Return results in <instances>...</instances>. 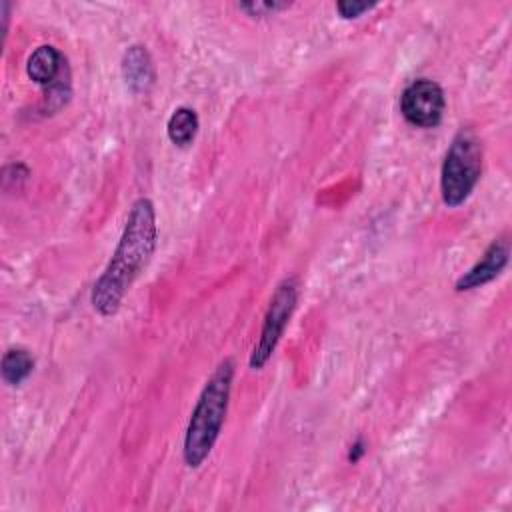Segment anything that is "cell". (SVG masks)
<instances>
[{"mask_svg": "<svg viewBox=\"0 0 512 512\" xmlns=\"http://www.w3.org/2000/svg\"><path fill=\"white\" fill-rule=\"evenodd\" d=\"M158 238L156 210L150 198L140 196L132 202L118 246L92 288V308L100 316L118 312L126 292L154 254Z\"/></svg>", "mask_w": 512, "mask_h": 512, "instance_id": "6da1fadb", "label": "cell"}, {"mask_svg": "<svg viewBox=\"0 0 512 512\" xmlns=\"http://www.w3.org/2000/svg\"><path fill=\"white\" fill-rule=\"evenodd\" d=\"M232 380L234 362L226 358L214 368V372L202 386L184 432L182 458L188 468H198L210 456L224 426Z\"/></svg>", "mask_w": 512, "mask_h": 512, "instance_id": "7a4b0ae2", "label": "cell"}, {"mask_svg": "<svg viewBox=\"0 0 512 512\" xmlns=\"http://www.w3.org/2000/svg\"><path fill=\"white\" fill-rule=\"evenodd\" d=\"M482 172V144L470 128H460L440 168V194L448 208H456L468 200Z\"/></svg>", "mask_w": 512, "mask_h": 512, "instance_id": "3957f363", "label": "cell"}, {"mask_svg": "<svg viewBox=\"0 0 512 512\" xmlns=\"http://www.w3.org/2000/svg\"><path fill=\"white\" fill-rule=\"evenodd\" d=\"M298 292H300V284H298L296 276H286L276 286V290L268 302L264 320H262L258 342L254 344L252 354L248 358V364L252 370L264 368L266 362L272 358V354L292 318V312L296 308Z\"/></svg>", "mask_w": 512, "mask_h": 512, "instance_id": "277c9868", "label": "cell"}, {"mask_svg": "<svg viewBox=\"0 0 512 512\" xmlns=\"http://www.w3.org/2000/svg\"><path fill=\"white\" fill-rule=\"evenodd\" d=\"M444 90L430 78L410 82L400 96V112L404 120L416 128H434L444 116Z\"/></svg>", "mask_w": 512, "mask_h": 512, "instance_id": "5b68a950", "label": "cell"}, {"mask_svg": "<svg viewBox=\"0 0 512 512\" xmlns=\"http://www.w3.org/2000/svg\"><path fill=\"white\" fill-rule=\"evenodd\" d=\"M508 256H510V240L506 236L494 240L484 250L482 258L456 280L454 288L458 292H468V290H474L478 286H484V284L492 282L506 268Z\"/></svg>", "mask_w": 512, "mask_h": 512, "instance_id": "8992f818", "label": "cell"}, {"mask_svg": "<svg viewBox=\"0 0 512 512\" xmlns=\"http://www.w3.org/2000/svg\"><path fill=\"white\" fill-rule=\"evenodd\" d=\"M66 72V58L62 56V52L52 46V44H42L38 46L26 64V74L32 82L50 88L52 84H56Z\"/></svg>", "mask_w": 512, "mask_h": 512, "instance_id": "52a82bcc", "label": "cell"}, {"mask_svg": "<svg viewBox=\"0 0 512 512\" xmlns=\"http://www.w3.org/2000/svg\"><path fill=\"white\" fill-rule=\"evenodd\" d=\"M122 76L128 88L136 94H146L154 84L152 58L142 44H132L122 56Z\"/></svg>", "mask_w": 512, "mask_h": 512, "instance_id": "ba28073f", "label": "cell"}, {"mask_svg": "<svg viewBox=\"0 0 512 512\" xmlns=\"http://www.w3.org/2000/svg\"><path fill=\"white\" fill-rule=\"evenodd\" d=\"M198 126H200V122H198L196 110L188 108V106H178L166 122V134L172 144L184 148V146L192 144V140L198 132Z\"/></svg>", "mask_w": 512, "mask_h": 512, "instance_id": "9c48e42d", "label": "cell"}, {"mask_svg": "<svg viewBox=\"0 0 512 512\" xmlns=\"http://www.w3.org/2000/svg\"><path fill=\"white\" fill-rule=\"evenodd\" d=\"M2 378L6 384L10 386H18L22 384L34 370V358L26 348H8L2 356Z\"/></svg>", "mask_w": 512, "mask_h": 512, "instance_id": "30bf717a", "label": "cell"}, {"mask_svg": "<svg viewBox=\"0 0 512 512\" xmlns=\"http://www.w3.org/2000/svg\"><path fill=\"white\" fill-rule=\"evenodd\" d=\"M288 6H290L288 2H240L238 4V8L248 12L250 16H268V14H274Z\"/></svg>", "mask_w": 512, "mask_h": 512, "instance_id": "8fae6325", "label": "cell"}, {"mask_svg": "<svg viewBox=\"0 0 512 512\" xmlns=\"http://www.w3.org/2000/svg\"><path fill=\"white\" fill-rule=\"evenodd\" d=\"M376 6V2H350V0H342L336 4V10L342 18H358L360 14L372 10Z\"/></svg>", "mask_w": 512, "mask_h": 512, "instance_id": "7c38bea8", "label": "cell"}, {"mask_svg": "<svg viewBox=\"0 0 512 512\" xmlns=\"http://www.w3.org/2000/svg\"><path fill=\"white\" fill-rule=\"evenodd\" d=\"M364 452H366L364 440H362V438H356V442H352V446H350V450H348V460H350V462H358V460L364 456Z\"/></svg>", "mask_w": 512, "mask_h": 512, "instance_id": "4fadbf2b", "label": "cell"}]
</instances>
